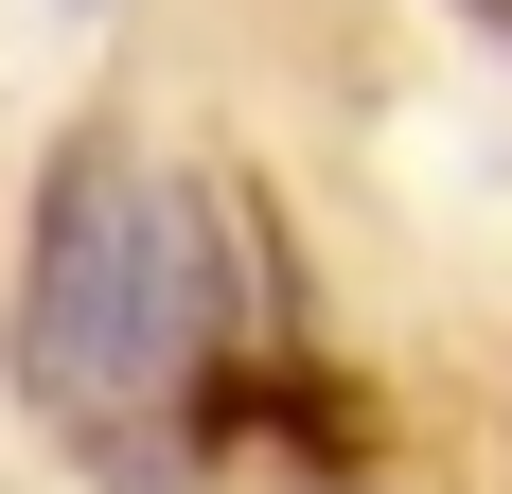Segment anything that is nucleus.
Instances as JSON below:
<instances>
[{"label":"nucleus","mask_w":512,"mask_h":494,"mask_svg":"<svg viewBox=\"0 0 512 494\" xmlns=\"http://www.w3.org/2000/svg\"><path fill=\"white\" fill-rule=\"evenodd\" d=\"M212 318H230L212 195L142 177V142L71 124L53 177H36V265H18V389H36L71 442H124L142 406L195 389Z\"/></svg>","instance_id":"obj_1"},{"label":"nucleus","mask_w":512,"mask_h":494,"mask_svg":"<svg viewBox=\"0 0 512 494\" xmlns=\"http://www.w3.org/2000/svg\"><path fill=\"white\" fill-rule=\"evenodd\" d=\"M460 18H477V36H495V53H512V0H460Z\"/></svg>","instance_id":"obj_2"}]
</instances>
